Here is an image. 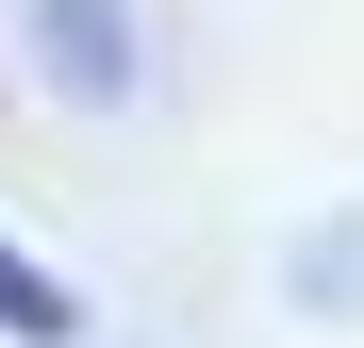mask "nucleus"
<instances>
[{
  "mask_svg": "<svg viewBox=\"0 0 364 348\" xmlns=\"http://www.w3.org/2000/svg\"><path fill=\"white\" fill-rule=\"evenodd\" d=\"M0 315H17V332H50V282H33V265H0Z\"/></svg>",
  "mask_w": 364,
  "mask_h": 348,
  "instance_id": "nucleus-1",
  "label": "nucleus"
}]
</instances>
